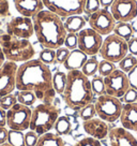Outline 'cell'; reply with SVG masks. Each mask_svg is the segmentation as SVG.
<instances>
[{"label": "cell", "mask_w": 137, "mask_h": 146, "mask_svg": "<svg viewBox=\"0 0 137 146\" xmlns=\"http://www.w3.org/2000/svg\"><path fill=\"white\" fill-rule=\"evenodd\" d=\"M67 81H68L67 73L62 71H57L53 74V87L55 89L56 94H59V95L63 94L65 86H67Z\"/></svg>", "instance_id": "cell-24"}, {"label": "cell", "mask_w": 137, "mask_h": 146, "mask_svg": "<svg viewBox=\"0 0 137 146\" xmlns=\"http://www.w3.org/2000/svg\"><path fill=\"white\" fill-rule=\"evenodd\" d=\"M126 75H128V80L130 83V87L137 90V64L130 72L126 73Z\"/></svg>", "instance_id": "cell-40"}, {"label": "cell", "mask_w": 137, "mask_h": 146, "mask_svg": "<svg viewBox=\"0 0 137 146\" xmlns=\"http://www.w3.org/2000/svg\"><path fill=\"white\" fill-rule=\"evenodd\" d=\"M82 128L85 130V132L90 137H93L96 140H103L108 137L109 133V129H108V125L101 118H94L89 119L82 123Z\"/></svg>", "instance_id": "cell-17"}, {"label": "cell", "mask_w": 137, "mask_h": 146, "mask_svg": "<svg viewBox=\"0 0 137 146\" xmlns=\"http://www.w3.org/2000/svg\"><path fill=\"white\" fill-rule=\"evenodd\" d=\"M68 81L62 97L65 104L73 111H80L86 105L93 103L96 95L92 91L91 82L80 70L67 73Z\"/></svg>", "instance_id": "cell-3"}, {"label": "cell", "mask_w": 137, "mask_h": 146, "mask_svg": "<svg viewBox=\"0 0 137 146\" xmlns=\"http://www.w3.org/2000/svg\"><path fill=\"white\" fill-rule=\"evenodd\" d=\"M115 35L122 38L123 40L128 42L131 38H133V33H134V29H133L132 25L130 23H124V22H117L116 26L114 28Z\"/></svg>", "instance_id": "cell-23"}, {"label": "cell", "mask_w": 137, "mask_h": 146, "mask_svg": "<svg viewBox=\"0 0 137 146\" xmlns=\"http://www.w3.org/2000/svg\"><path fill=\"white\" fill-rule=\"evenodd\" d=\"M79 116H80V118H82L84 121L94 118L96 116V111L94 103H90V104L86 105L85 108H82V109L79 111Z\"/></svg>", "instance_id": "cell-34"}, {"label": "cell", "mask_w": 137, "mask_h": 146, "mask_svg": "<svg viewBox=\"0 0 137 146\" xmlns=\"http://www.w3.org/2000/svg\"><path fill=\"white\" fill-rule=\"evenodd\" d=\"M78 45V36L77 33H72V32H68V35L65 36L63 46H65L67 48L70 50H73L75 48H77Z\"/></svg>", "instance_id": "cell-36"}, {"label": "cell", "mask_w": 137, "mask_h": 146, "mask_svg": "<svg viewBox=\"0 0 137 146\" xmlns=\"http://www.w3.org/2000/svg\"><path fill=\"white\" fill-rule=\"evenodd\" d=\"M122 99V103H135L137 102V90L133 89V88H128V90L124 94V96L121 98Z\"/></svg>", "instance_id": "cell-39"}, {"label": "cell", "mask_w": 137, "mask_h": 146, "mask_svg": "<svg viewBox=\"0 0 137 146\" xmlns=\"http://www.w3.org/2000/svg\"><path fill=\"white\" fill-rule=\"evenodd\" d=\"M91 82V87L92 91L94 92L96 96H102V95H105V82H104V78H102L101 75H94L92 76V80H90Z\"/></svg>", "instance_id": "cell-29"}, {"label": "cell", "mask_w": 137, "mask_h": 146, "mask_svg": "<svg viewBox=\"0 0 137 146\" xmlns=\"http://www.w3.org/2000/svg\"><path fill=\"white\" fill-rule=\"evenodd\" d=\"M37 146H65L62 137L57 133L47 132L40 135Z\"/></svg>", "instance_id": "cell-22"}, {"label": "cell", "mask_w": 137, "mask_h": 146, "mask_svg": "<svg viewBox=\"0 0 137 146\" xmlns=\"http://www.w3.org/2000/svg\"><path fill=\"white\" fill-rule=\"evenodd\" d=\"M0 146H12L10 143H8V142H5V143H3V144H1Z\"/></svg>", "instance_id": "cell-47"}, {"label": "cell", "mask_w": 137, "mask_h": 146, "mask_svg": "<svg viewBox=\"0 0 137 146\" xmlns=\"http://www.w3.org/2000/svg\"><path fill=\"white\" fill-rule=\"evenodd\" d=\"M16 97H17V102L18 103L26 105V106H29V108L34 104L38 100L34 92L29 90H17Z\"/></svg>", "instance_id": "cell-27"}, {"label": "cell", "mask_w": 137, "mask_h": 146, "mask_svg": "<svg viewBox=\"0 0 137 146\" xmlns=\"http://www.w3.org/2000/svg\"><path fill=\"white\" fill-rule=\"evenodd\" d=\"M89 58L88 55H86L84 52H82L78 48L71 50L70 55L67 58V60L63 62V67L68 71H73V70H82L85 62Z\"/></svg>", "instance_id": "cell-20"}, {"label": "cell", "mask_w": 137, "mask_h": 146, "mask_svg": "<svg viewBox=\"0 0 137 146\" xmlns=\"http://www.w3.org/2000/svg\"><path fill=\"white\" fill-rule=\"evenodd\" d=\"M115 0H100V5L101 8H104V9H109L111 5L114 3Z\"/></svg>", "instance_id": "cell-45"}, {"label": "cell", "mask_w": 137, "mask_h": 146, "mask_svg": "<svg viewBox=\"0 0 137 146\" xmlns=\"http://www.w3.org/2000/svg\"><path fill=\"white\" fill-rule=\"evenodd\" d=\"M136 1H137V0H136Z\"/></svg>", "instance_id": "cell-48"}, {"label": "cell", "mask_w": 137, "mask_h": 146, "mask_svg": "<svg viewBox=\"0 0 137 146\" xmlns=\"http://www.w3.org/2000/svg\"><path fill=\"white\" fill-rule=\"evenodd\" d=\"M104 82L106 94L119 99H121L130 88L128 75L120 69L115 70L111 74L104 78Z\"/></svg>", "instance_id": "cell-12"}, {"label": "cell", "mask_w": 137, "mask_h": 146, "mask_svg": "<svg viewBox=\"0 0 137 146\" xmlns=\"http://www.w3.org/2000/svg\"><path fill=\"white\" fill-rule=\"evenodd\" d=\"M128 54L134 55L137 57V36H133L128 41Z\"/></svg>", "instance_id": "cell-42"}, {"label": "cell", "mask_w": 137, "mask_h": 146, "mask_svg": "<svg viewBox=\"0 0 137 146\" xmlns=\"http://www.w3.org/2000/svg\"><path fill=\"white\" fill-rule=\"evenodd\" d=\"M8 143H10L12 146H26V144H25V133L23 131L10 130L9 129Z\"/></svg>", "instance_id": "cell-30"}, {"label": "cell", "mask_w": 137, "mask_h": 146, "mask_svg": "<svg viewBox=\"0 0 137 146\" xmlns=\"http://www.w3.org/2000/svg\"><path fill=\"white\" fill-rule=\"evenodd\" d=\"M108 140L110 146H137V137L123 127L110 129Z\"/></svg>", "instance_id": "cell-16"}, {"label": "cell", "mask_w": 137, "mask_h": 146, "mask_svg": "<svg viewBox=\"0 0 137 146\" xmlns=\"http://www.w3.org/2000/svg\"><path fill=\"white\" fill-rule=\"evenodd\" d=\"M32 22L34 35L44 48L57 50L63 46L68 32L60 16L44 9L32 17Z\"/></svg>", "instance_id": "cell-2"}, {"label": "cell", "mask_w": 137, "mask_h": 146, "mask_svg": "<svg viewBox=\"0 0 137 146\" xmlns=\"http://www.w3.org/2000/svg\"><path fill=\"white\" fill-rule=\"evenodd\" d=\"M0 46L7 60L13 62H26L33 59L36 50L27 39H19L3 33L0 36Z\"/></svg>", "instance_id": "cell-4"}, {"label": "cell", "mask_w": 137, "mask_h": 146, "mask_svg": "<svg viewBox=\"0 0 137 146\" xmlns=\"http://www.w3.org/2000/svg\"><path fill=\"white\" fill-rule=\"evenodd\" d=\"M7 33L15 38L29 40L34 35L32 18L22 15L13 17L7 24Z\"/></svg>", "instance_id": "cell-15"}, {"label": "cell", "mask_w": 137, "mask_h": 146, "mask_svg": "<svg viewBox=\"0 0 137 146\" xmlns=\"http://www.w3.org/2000/svg\"><path fill=\"white\" fill-rule=\"evenodd\" d=\"M14 5L22 16L30 18L45 9L42 0H14Z\"/></svg>", "instance_id": "cell-18"}, {"label": "cell", "mask_w": 137, "mask_h": 146, "mask_svg": "<svg viewBox=\"0 0 137 146\" xmlns=\"http://www.w3.org/2000/svg\"><path fill=\"white\" fill-rule=\"evenodd\" d=\"M78 45L77 48L84 52L88 56H96L100 53L101 46L103 44V36L93 30L90 27L84 28L77 33Z\"/></svg>", "instance_id": "cell-10"}, {"label": "cell", "mask_w": 137, "mask_h": 146, "mask_svg": "<svg viewBox=\"0 0 137 146\" xmlns=\"http://www.w3.org/2000/svg\"><path fill=\"white\" fill-rule=\"evenodd\" d=\"M117 69L118 68H117L116 64L111 62V61H108V60L102 59L99 62L97 72H99V75H101L102 78H106V76H108L109 74H111Z\"/></svg>", "instance_id": "cell-31"}, {"label": "cell", "mask_w": 137, "mask_h": 146, "mask_svg": "<svg viewBox=\"0 0 137 146\" xmlns=\"http://www.w3.org/2000/svg\"><path fill=\"white\" fill-rule=\"evenodd\" d=\"M64 28L67 32L78 33L84 28H86V19L82 15H72L63 21Z\"/></svg>", "instance_id": "cell-21"}, {"label": "cell", "mask_w": 137, "mask_h": 146, "mask_svg": "<svg viewBox=\"0 0 137 146\" xmlns=\"http://www.w3.org/2000/svg\"><path fill=\"white\" fill-rule=\"evenodd\" d=\"M39 137H40V135H38L34 131L29 130L25 133V144H26V146H37Z\"/></svg>", "instance_id": "cell-38"}, {"label": "cell", "mask_w": 137, "mask_h": 146, "mask_svg": "<svg viewBox=\"0 0 137 146\" xmlns=\"http://www.w3.org/2000/svg\"><path fill=\"white\" fill-rule=\"evenodd\" d=\"M128 54V42L115 33H110L103 40L100 55L102 59L118 64Z\"/></svg>", "instance_id": "cell-7"}, {"label": "cell", "mask_w": 137, "mask_h": 146, "mask_svg": "<svg viewBox=\"0 0 137 146\" xmlns=\"http://www.w3.org/2000/svg\"><path fill=\"white\" fill-rule=\"evenodd\" d=\"M137 64V57L134 55L128 54L123 59H121L118 62V69L124 73H128Z\"/></svg>", "instance_id": "cell-28"}, {"label": "cell", "mask_w": 137, "mask_h": 146, "mask_svg": "<svg viewBox=\"0 0 137 146\" xmlns=\"http://www.w3.org/2000/svg\"><path fill=\"white\" fill-rule=\"evenodd\" d=\"M17 103V97L16 94H9L7 96H3L0 98V108L8 111L12 106Z\"/></svg>", "instance_id": "cell-33"}, {"label": "cell", "mask_w": 137, "mask_h": 146, "mask_svg": "<svg viewBox=\"0 0 137 146\" xmlns=\"http://www.w3.org/2000/svg\"><path fill=\"white\" fill-rule=\"evenodd\" d=\"M56 133L58 135H67L72 131V123L71 120L67 117V116H59L57 121H56L55 126H54Z\"/></svg>", "instance_id": "cell-25"}, {"label": "cell", "mask_w": 137, "mask_h": 146, "mask_svg": "<svg viewBox=\"0 0 137 146\" xmlns=\"http://www.w3.org/2000/svg\"><path fill=\"white\" fill-rule=\"evenodd\" d=\"M70 52L71 50L67 48L65 46H61L59 48H57L56 50V62L63 64V62L67 60V58L70 55Z\"/></svg>", "instance_id": "cell-37"}, {"label": "cell", "mask_w": 137, "mask_h": 146, "mask_svg": "<svg viewBox=\"0 0 137 146\" xmlns=\"http://www.w3.org/2000/svg\"><path fill=\"white\" fill-rule=\"evenodd\" d=\"M120 123L124 129L137 132V102L123 104Z\"/></svg>", "instance_id": "cell-19"}, {"label": "cell", "mask_w": 137, "mask_h": 146, "mask_svg": "<svg viewBox=\"0 0 137 146\" xmlns=\"http://www.w3.org/2000/svg\"><path fill=\"white\" fill-rule=\"evenodd\" d=\"M101 9L100 0H86L85 8H84V13L90 16L91 14L96 13V11Z\"/></svg>", "instance_id": "cell-35"}, {"label": "cell", "mask_w": 137, "mask_h": 146, "mask_svg": "<svg viewBox=\"0 0 137 146\" xmlns=\"http://www.w3.org/2000/svg\"><path fill=\"white\" fill-rule=\"evenodd\" d=\"M60 116V111L53 103H41L32 110L30 130L38 135H43L54 129L56 121Z\"/></svg>", "instance_id": "cell-5"}, {"label": "cell", "mask_w": 137, "mask_h": 146, "mask_svg": "<svg viewBox=\"0 0 137 146\" xmlns=\"http://www.w3.org/2000/svg\"><path fill=\"white\" fill-rule=\"evenodd\" d=\"M75 146H103L101 144V142L99 140H96L93 137H84L82 140H80L79 142H77Z\"/></svg>", "instance_id": "cell-41"}, {"label": "cell", "mask_w": 137, "mask_h": 146, "mask_svg": "<svg viewBox=\"0 0 137 146\" xmlns=\"http://www.w3.org/2000/svg\"><path fill=\"white\" fill-rule=\"evenodd\" d=\"M96 116L103 119L106 123H115L117 121L122 113L123 103L121 99L109 95H102L96 98L94 101Z\"/></svg>", "instance_id": "cell-6"}, {"label": "cell", "mask_w": 137, "mask_h": 146, "mask_svg": "<svg viewBox=\"0 0 137 146\" xmlns=\"http://www.w3.org/2000/svg\"><path fill=\"white\" fill-rule=\"evenodd\" d=\"M0 127H7V111L0 108Z\"/></svg>", "instance_id": "cell-44"}, {"label": "cell", "mask_w": 137, "mask_h": 146, "mask_svg": "<svg viewBox=\"0 0 137 146\" xmlns=\"http://www.w3.org/2000/svg\"><path fill=\"white\" fill-rule=\"evenodd\" d=\"M46 10L55 13L62 19L72 15H82L86 0H42Z\"/></svg>", "instance_id": "cell-8"}, {"label": "cell", "mask_w": 137, "mask_h": 146, "mask_svg": "<svg viewBox=\"0 0 137 146\" xmlns=\"http://www.w3.org/2000/svg\"><path fill=\"white\" fill-rule=\"evenodd\" d=\"M16 89L34 92L42 103H51L56 91L53 87V73L49 66L40 59H31L18 66L16 74Z\"/></svg>", "instance_id": "cell-1"}, {"label": "cell", "mask_w": 137, "mask_h": 146, "mask_svg": "<svg viewBox=\"0 0 137 146\" xmlns=\"http://www.w3.org/2000/svg\"><path fill=\"white\" fill-rule=\"evenodd\" d=\"M39 59L41 60L43 64H53L56 62V50H51V48H43L41 53L39 55Z\"/></svg>", "instance_id": "cell-32"}, {"label": "cell", "mask_w": 137, "mask_h": 146, "mask_svg": "<svg viewBox=\"0 0 137 146\" xmlns=\"http://www.w3.org/2000/svg\"><path fill=\"white\" fill-rule=\"evenodd\" d=\"M5 61H7V59H5V54H3V50H2L1 46H0V67H1V66H2L3 64H5Z\"/></svg>", "instance_id": "cell-46"}, {"label": "cell", "mask_w": 137, "mask_h": 146, "mask_svg": "<svg viewBox=\"0 0 137 146\" xmlns=\"http://www.w3.org/2000/svg\"><path fill=\"white\" fill-rule=\"evenodd\" d=\"M18 66L16 62L7 60L0 67V98L13 94L16 89V74Z\"/></svg>", "instance_id": "cell-13"}, {"label": "cell", "mask_w": 137, "mask_h": 146, "mask_svg": "<svg viewBox=\"0 0 137 146\" xmlns=\"http://www.w3.org/2000/svg\"><path fill=\"white\" fill-rule=\"evenodd\" d=\"M88 23L90 28L99 32L101 36H108L114 32V28L117 22L109 9L101 8L99 11L89 16Z\"/></svg>", "instance_id": "cell-11"}, {"label": "cell", "mask_w": 137, "mask_h": 146, "mask_svg": "<svg viewBox=\"0 0 137 146\" xmlns=\"http://www.w3.org/2000/svg\"><path fill=\"white\" fill-rule=\"evenodd\" d=\"M116 22L130 23L137 17L136 0H115L109 8Z\"/></svg>", "instance_id": "cell-14"}, {"label": "cell", "mask_w": 137, "mask_h": 146, "mask_svg": "<svg viewBox=\"0 0 137 146\" xmlns=\"http://www.w3.org/2000/svg\"><path fill=\"white\" fill-rule=\"evenodd\" d=\"M9 137V129L7 127H0V145L8 142Z\"/></svg>", "instance_id": "cell-43"}, {"label": "cell", "mask_w": 137, "mask_h": 146, "mask_svg": "<svg viewBox=\"0 0 137 146\" xmlns=\"http://www.w3.org/2000/svg\"><path fill=\"white\" fill-rule=\"evenodd\" d=\"M32 110L20 103L12 106L7 111V127L10 130L26 131L30 128Z\"/></svg>", "instance_id": "cell-9"}, {"label": "cell", "mask_w": 137, "mask_h": 146, "mask_svg": "<svg viewBox=\"0 0 137 146\" xmlns=\"http://www.w3.org/2000/svg\"><path fill=\"white\" fill-rule=\"evenodd\" d=\"M99 60L96 56H90L87 59V61L85 62L84 67L82 68V71L86 76L90 78V76H94L97 72V69H99Z\"/></svg>", "instance_id": "cell-26"}]
</instances>
